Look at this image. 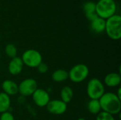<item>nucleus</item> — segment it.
Here are the masks:
<instances>
[{
	"label": "nucleus",
	"mask_w": 121,
	"mask_h": 120,
	"mask_svg": "<svg viewBox=\"0 0 121 120\" xmlns=\"http://www.w3.org/2000/svg\"><path fill=\"white\" fill-rule=\"evenodd\" d=\"M23 63L21 60V58H19L18 57H16L10 61L9 66H8V69L9 73L11 75L16 76L19 74L23 68Z\"/></svg>",
	"instance_id": "9d476101"
},
{
	"label": "nucleus",
	"mask_w": 121,
	"mask_h": 120,
	"mask_svg": "<svg viewBox=\"0 0 121 120\" xmlns=\"http://www.w3.org/2000/svg\"><path fill=\"white\" fill-rule=\"evenodd\" d=\"M103 112L112 115L119 114L121 110V99L116 93H105L99 100Z\"/></svg>",
	"instance_id": "f257e3e1"
},
{
	"label": "nucleus",
	"mask_w": 121,
	"mask_h": 120,
	"mask_svg": "<svg viewBox=\"0 0 121 120\" xmlns=\"http://www.w3.org/2000/svg\"><path fill=\"white\" fill-rule=\"evenodd\" d=\"M88 110L90 113L94 115H98L101 110V105L99 100H90L87 105Z\"/></svg>",
	"instance_id": "f3484780"
},
{
	"label": "nucleus",
	"mask_w": 121,
	"mask_h": 120,
	"mask_svg": "<svg viewBox=\"0 0 121 120\" xmlns=\"http://www.w3.org/2000/svg\"><path fill=\"white\" fill-rule=\"evenodd\" d=\"M83 9L85 14L96 12V3L92 1H87L84 3Z\"/></svg>",
	"instance_id": "6ab92c4d"
},
{
	"label": "nucleus",
	"mask_w": 121,
	"mask_h": 120,
	"mask_svg": "<svg viewBox=\"0 0 121 120\" xmlns=\"http://www.w3.org/2000/svg\"><path fill=\"white\" fill-rule=\"evenodd\" d=\"M116 11L117 5L114 0H99L96 3V13L104 20L115 15Z\"/></svg>",
	"instance_id": "7ed1b4c3"
},
{
	"label": "nucleus",
	"mask_w": 121,
	"mask_h": 120,
	"mask_svg": "<svg viewBox=\"0 0 121 120\" xmlns=\"http://www.w3.org/2000/svg\"><path fill=\"white\" fill-rule=\"evenodd\" d=\"M90 28L91 30L97 34L102 33L105 31L106 28V20L98 17L94 21H91L90 23Z\"/></svg>",
	"instance_id": "ddd939ff"
},
{
	"label": "nucleus",
	"mask_w": 121,
	"mask_h": 120,
	"mask_svg": "<svg viewBox=\"0 0 121 120\" xmlns=\"http://www.w3.org/2000/svg\"><path fill=\"white\" fill-rule=\"evenodd\" d=\"M105 31L111 40H118L121 37V16L115 14L106 20Z\"/></svg>",
	"instance_id": "f03ea898"
},
{
	"label": "nucleus",
	"mask_w": 121,
	"mask_h": 120,
	"mask_svg": "<svg viewBox=\"0 0 121 120\" xmlns=\"http://www.w3.org/2000/svg\"><path fill=\"white\" fill-rule=\"evenodd\" d=\"M96 120H116L113 115L105 112H100L96 117Z\"/></svg>",
	"instance_id": "aec40b11"
},
{
	"label": "nucleus",
	"mask_w": 121,
	"mask_h": 120,
	"mask_svg": "<svg viewBox=\"0 0 121 120\" xmlns=\"http://www.w3.org/2000/svg\"><path fill=\"white\" fill-rule=\"evenodd\" d=\"M87 95L91 100H99L105 93V88L103 83L98 79H91L87 84Z\"/></svg>",
	"instance_id": "20e7f679"
},
{
	"label": "nucleus",
	"mask_w": 121,
	"mask_h": 120,
	"mask_svg": "<svg viewBox=\"0 0 121 120\" xmlns=\"http://www.w3.org/2000/svg\"><path fill=\"white\" fill-rule=\"evenodd\" d=\"M46 108L50 113L60 115L66 112L67 105L61 100H52L49 101L46 105Z\"/></svg>",
	"instance_id": "6e6552de"
},
{
	"label": "nucleus",
	"mask_w": 121,
	"mask_h": 120,
	"mask_svg": "<svg viewBox=\"0 0 121 120\" xmlns=\"http://www.w3.org/2000/svg\"><path fill=\"white\" fill-rule=\"evenodd\" d=\"M85 16H86V18L89 21H90V22L94 21V19H96V18L99 17L96 12H93V13H86V14H85Z\"/></svg>",
	"instance_id": "5701e85b"
},
{
	"label": "nucleus",
	"mask_w": 121,
	"mask_h": 120,
	"mask_svg": "<svg viewBox=\"0 0 121 120\" xmlns=\"http://www.w3.org/2000/svg\"><path fill=\"white\" fill-rule=\"evenodd\" d=\"M0 120H14V117L9 112H5L1 113L0 116Z\"/></svg>",
	"instance_id": "4be33fe9"
},
{
	"label": "nucleus",
	"mask_w": 121,
	"mask_h": 120,
	"mask_svg": "<svg viewBox=\"0 0 121 120\" xmlns=\"http://www.w3.org/2000/svg\"><path fill=\"white\" fill-rule=\"evenodd\" d=\"M104 83L108 87L113 88L118 86L121 83V74L116 72L108 74L104 79Z\"/></svg>",
	"instance_id": "9b49d317"
},
{
	"label": "nucleus",
	"mask_w": 121,
	"mask_h": 120,
	"mask_svg": "<svg viewBox=\"0 0 121 120\" xmlns=\"http://www.w3.org/2000/svg\"><path fill=\"white\" fill-rule=\"evenodd\" d=\"M1 88L4 93L9 96L14 95L18 93V86L11 80H5L1 84Z\"/></svg>",
	"instance_id": "f8f14e48"
},
{
	"label": "nucleus",
	"mask_w": 121,
	"mask_h": 120,
	"mask_svg": "<svg viewBox=\"0 0 121 120\" xmlns=\"http://www.w3.org/2000/svg\"><path fill=\"white\" fill-rule=\"evenodd\" d=\"M74 93L73 90L69 86H64L60 92L61 100L63 101L65 103L67 104L71 102L73 98Z\"/></svg>",
	"instance_id": "2eb2a0df"
},
{
	"label": "nucleus",
	"mask_w": 121,
	"mask_h": 120,
	"mask_svg": "<svg viewBox=\"0 0 121 120\" xmlns=\"http://www.w3.org/2000/svg\"><path fill=\"white\" fill-rule=\"evenodd\" d=\"M38 89V84L33 79H26L18 86V93L24 97L30 96Z\"/></svg>",
	"instance_id": "0eeeda50"
},
{
	"label": "nucleus",
	"mask_w": 121,
	"mask_h": 120,
	"mask_svg": "<svg viewBox=\"0 0 121 120\" xmlns=\"http://www.w3.org/2000/svg\"><path fill=\"white\" fill-rule=\"evenodd\" d=\"M21 60L24 65L31 68H36L42 62L43 59L42 55L38 51L30 49L23 52Z\"/></svg>",
	"instance_id": "423d86ee"
},
{
	"label": "nucleus",
	"mask_w": 121,
	"mask_h": 120,
	"mask_svg": "<svg viewBox=\"0 0 121 120\" xmlns=\"http://www.w3.org/2000/svg\"><path fill=\"white\" fill-rule=\"evenodd\" d=\"M33 102L38 107H46L50 99V95L48 93L41 88H38L32 95Z\"/></svg>",
	"instance_id": "1a4fd4ad"
},
{
	"label": "nucleus",
	"mask_w": 121,
	"mask_h": 120,
	"mask_svg": "<svg viewBox=\"0 0 121 120\" xmlns=\"http://www.w3.org/2000/svg\"><path fill=\"white\" fill-rule=\"evenodd\" d=\"M5 53L6 54L10 57L11 59H13L16 57H17V49L16 46L13 44H8L5 47Z\"/></svg>",
	"instance_id": "a211bd4d"
},
{
	"label": "nucleus",
	"mask_w": 121,
	"mask_h": 120,
	"mask_svg": "<svg viewBox=\"0 0 121 120\" xmlns=\"http://www.w3.org/2000/svg\"><path fill=\"white\" fill-rule=\"evenodd\" d=\"M52 79L54 81L57 83L63 82L69 79L68 72L64 69H57L52 73Z\"/></svg>",
	"instance_id": "dca6fc26"
},
{
	"label": "nucleus",
	"mask_w": 121,
	"mask_h": 120,
	"mask_svg": "<svg viewBox=\"0 0 121 120\" xmlns=\"http://www.w3.org/2000/svg\"><path fill=\"white\" fill-rule=\"evenodd\" d=\"M11 99L10 97L4 92L0 93V113L7 112L10 108Z\"/></svg>",
	"instance_id": "4468645a"
},
{
	"label": "nucleus",
	"mask_w": 121,
	"mask_h": 120,
	"mask_svg": "<svg viewBox=\"0 0 121 120\" xmlns=\"http://www.w3.org/2000/svg\"><path fill=\"white\" fill-rule=\"evenodd\" d=\"M98 1H99V0H98Z\"/></svg>",
	"instance_id": "b1692460"
},
{
	"label": "nucleus",
	"mask_w": 121,
	"mask_h": 120,
	"mask_svg": "<svg viewBox=\"0 0 121 120\" xmlns=\"http://www.w3.org/2000/svg\"><path fill=\"white\" fill-rule=\"evenodd\" d=\"M36 68H37L38 72L40 74H45L48 71V66L45 63H43V62Z\"/></svg>",
	"instance_id": "412c9836"
},
{
	"label": "nucleus",
	"mask_w": 121,
	"mask_h": 120,
	"mask_svg": "<svg viewBox=\"0 0 121 120\" xmlns=\"http://www.w3.org/2000/svg\"><path fill=\"white\" fill-rule=\"evenodd\" d=\"M89 68L84 64H78L74 66L68 72L69 79L74 83H81L88 76Z\"/></svg>",
	"instance_id": "39448f33"
}]
</instances>
